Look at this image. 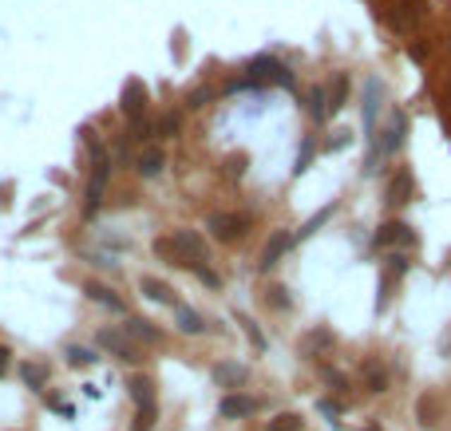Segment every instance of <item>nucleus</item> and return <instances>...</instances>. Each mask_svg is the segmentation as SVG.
Masks as SVG:
<instances>
[{
    "label": "nucleus",
    "instance_id": "nucleus-10",
    "mask_svg": "<svg viewBox=\"0 0 451 431\" xmlns=\"http://www.w3.org/2000/svg\"><path fill=\"white\" fill-rule=\"evenodd\" d=\"M329 348H332V332L329 329H313V332H305V341H301V352L313 356V360H317L321 352H329Z\"/></svg>",
    "mask_w": 451,
    "mask_h": 431
},
{
    "label": "nucleus",
    "instance_id": "nucleus-32",
    "mask_svg": "<svg viewBox=\"0 0 451 431\" xmlns=\"http://www.w3.org/2000/svg\"><path fill=\"white\" fill-rule=\"evenodd\" d=\"M309 162H313V142H305V147H301V154H297V166H293V174L309 171Z\"/></svg>",
    "mask_w": 451,
    "mask_h": 431
},
{
    "label": "nucleus",
    "instance_id": "nucleus-28",
    "mask_svg": "<svg viewBox=\"0 0 451 431\" xmlns=\"http://www.w3.org/2000/svg\"><path fill=\"white\" fill-rule=\"evenodd\" d=\"M155 420H159V408H139V415H135V431H150Z\"/></svg>",
    "mask_w": 451,
    "mask_h": 431
},
{
    "label": "nucleus",
    "instance_id": "nucleus-37",
    "mask_svg": "<svg viewBox=\"0 0 451 431\" xmlns=\"http://www.w3.org/2000/svg\"><path fill=\"white\" fill-rule=\"evenodd\" d=\"M8 364H12V352H8V348H0V376L8 372Z\"/></svg>",
    "mask_w": 451,
    "mask_h": 431
},
{
    "label": "nucleus",
    "instance_id": "nucleus-3",
    "mask_svg": "<svg viewBox=\"0 0 451 431\" xmlns=\"http://www.w3.org/2000/svg\"><path fill=\"white\" fill-rule=\"evenodd\" d=\"M100 344H103L107 352H115L119 360H127V364L143 360V356H139V344L131 341V336H127L123 329H100Z\"/></svg>",
    "mask_w": 451,
    "mask_h": 431
},
{
    "label": "nucleus",
    "instance_id": "nucleus-7",
    "mask_svg": "<svg viewBox=\"0 0 451 431\" xmlns=\"http://www.w3.org/2000/svg\"><path fill=\"white\" fill-rule=\"evenodd\" d=\"M289 245H293V238H289V233H273V241H265V250H261V261H258V265H261L265 273H270L273 265L281 261V253L289 250Z\"/></svg>",
    "mask_w": 451,
    "mask_h": 431
},
{
    "label": "nucleus",
    "instance_id": "nucleus-9",
    "mask_svg": "<svg viewBox=\"0 0 451 431\" xmlns=\"http://www.w3.org/2000/svg\"><path fill=\"white\" fill-rule=\"evenodd\" d=\"M404 130H408V115L404 111H392V119H388V135H384V142L376 147V151H396L404 142Z\"/></svg>",
    "mask_w": 451,
    "mask_h": 431
},
{
    "label": "nucleus",
    "instance_id": "nucleus-25",
    "mask_svg": "<svg viewBox=\"0 0 451 431\" xmlns=\"http://www.w3.org/2000/svg\"><path fill=\"white\" fill-rule=\"evenodd\" d=\"M24 380H28V388H44V384H48V368H44V364H24Z\"/></svg>",
    "mask_w": 451,
    "mask_h": 431
},
{
    "label": "nucleus",
    "instance_id": "nucleus-8",
    "mask_svg": "<svg viewBox=\"0 0 451 431\" xmlns=\"http://www.w3.org/2000/svg\"><path fill=\"white\" fill-rule=\"evenodd\" d=\"M210 230L218 241H234L241 233V218L238 214H210Z\"/></svg>",
    "mask_w": 451,
    "mask_h": 431
},
{
    "label": "nucleus",
    "instance_id": "nucleus-29",
    "mask_svg": "<svg viewBox=\"0 0 451 431\" xmlns=\"http://www.w3.org/2000/svg\"><path fill=\"white\" fill-rule=\"evenodd\" d=\"M309 111H313V119H325V91L321 87L309 91Z\"/></svg>",
    "mask_w": 451,
    "mask_h": 431
},
{
    "label": "nucleus",
    "instance_id": "nucleus-22",
    "mask_svg": "<svg viewBox=\"0 0 451 431\" xmlns=\"http://www.w3.org/2000/svg\"><path fill=\"white\" fill-rule=\"evenodd\" d=\"M301 423H305V420H301L297 411H281V415H273V420H270V431H301Z\"/></svg>",
    "mask_w": 451,
    "mask_h": 431
},
{
    "label": "nucleus",
    "instance_id": "nucleus-27",
    "mask_svg": "<svg viewBox=\"0 0 451 431\" xmlns=\"http://www.w3.org/2000/svg\"><path fill=\"white\" fill-rule=\"evenodd\" d=\"M68 364H76V368H88V364H95V356H91L88 348H80V344H71V348H68Z\"/></svg>",
    "mask_w": 451,
    "mask_h": 431
},
{
    "label": "nucleus",
    "instance_id": "nucleus-33",
    "mask_svg": "<svg viewBox=\"0 0 451 431\" xmlns=\"http://www.w3.org/2000/svg\"><path fill=\"white\" fill-rule=\"evenodd\" d=\"M194 273H198V281H206L210 289H218V285H222V277L214 269H206V265H194Z\"/></svg>",
    "mask_w": 451,
    "mask_h": 431
},
{
    "label": "nucleus",
    "instance_id": "nucleus-11",
    "mask_svg": "<svg viewBox=\"0 0 451 431\" xmlns=\"http://www.w3.org/2000/svg\"><path fill=\"white\" fill-rule=\"evenodd\" d=\"M214 380L222 388H238V384H246V368L238 360H222V364H214Z\"/></svg>",
    "mask_w": 451,
    "mask_h": 431
},
{
    "label": "nucleus",
    "instance_id": "nucleus-35",
    "mask_svg": "<svg viewBox=\"0 0 451 431\" xmlns=\"http://www.w3.org/2000/svg\"><path fill=\"white\" fill-rule=\"evenodd\" d=\"M349 142H352V135H349V130H337V139H332L329 147H332V151H344Z\"/></svg>",
    "mask_w": 451,
    "mask_h": 431
},
{
    "label": "nucleus",
    "instance_id": "nucleus-26",
    "mask_svg": "<svg viewBox=\"0 0 451 431\" xmlns=\"http://www.w3.org/2000/svg\"><path fill=\"white\" fill-rule=\"evenodd\" d=\"M364 376H368V391H388V372H384V368L368 364V368H364Z\"/></svg>",
    "mask_w": 451,
    "mask_h": 431
},
{
    "label": "nucleus",
    "instance_id": "nucleus-2",
    "mask_svg": "<svg viewBox=\"0 0 451 431\" xmlns=\"http://www.w3.org/2000/svg\"><path fill=\"white\" fill-rule=\"evenodd\" d=\"M250 83H277V87H293V71L285 68L281 60H273V56H258V60H250Z\"/></svg>",
    "mask_w": 451,
    "mask_h": 431
},
{
    "label": "nucleus",
    "instance_id": "nucleus-15",
    "mask_svg": "<svg viewBox=\"0 0 451 431\" xmlns=\"http://www.w3.org/2000/svg\"><path fill=\"white\" fill-rule=\"evenodd\" d=\"M123 332H127L131 341H147V344L162 341V332L155 329V324H150V321H139V317H131V321L123 324Z\"/></svg>",
    "mask_w": 451,
    "mask_h": 431
},
{
    "label": "nucleus",
    "instance_id": "nucleus-24",
    "mask_svg": "<svg viewBox=\"0 0 451 431\" xmlns=\"http://www.w3.org/2000/svg\"><path fill=\"white\" fill-rule=\"evenodd\" d=\"M265 305H273V309H289V289H285V285H270V289H265Z\"/></svg>",
    "mask_w": 451,
    "mask_h": 431
},
{
    "label": "nucleus",
    "instance_id": "nucleus-39",
    "mask_svg": "<svg viewBox=\"0 0 451 431\" xmlns=\"http://www.w3.org/2000/svg\"><path fill=\"white\" fill-rule=\"evenodd\" d=\"M368 431H376V427H368Z\"/></svg>",
    "mask_w": 451,
    "mask_h": 431
},
{
    "label": "nucleus",
    "instance_id": "nucleus-21",
    "mask_svg": "<svg viewBox=\"0 0 451 431\" xmlns=\"http://www.w3.org/2000/svg\"><path fill=\"white\" fill-rule=\"evenodd\" d=\"M344 99H349V75H337V83H332V91H329V103H325V111H341L344 107Z\"/></svg>",
    "mask_w": 451,
    "mask_h": 431
},
{
    "label": "nucleus",
    "instance_id": "nucleus-36",
    "mask_svg": "<svg viewBox=\"0 0 451 431\" xmlns=\"http://www.w3.org/2000/svg\"><path fill=\"white\" fill-rule=\"evenodd\" d=\"M246 162H250V154H234V159H230V174H241V171H246Z\"/></svg>",
    "mask_w": 451,
    "mask_h": 431
},
{
    "label": "nucleus",
    "instance_id": "nucleus-5",
    "mask_svg": "<svg viewBox=\"0 0 451 431\" xmlns=\"http://www.w3.org/2000/svg\"><path fill=\"white\" fill-rule=\"evenodd\" d=\"M107 154L95 151V171H91V186H88V214L100 210V202H103V186H107Z\"/></svg>",
    "mask_w": 451,
    "mask_h": 431
},
{
    "label": "nucleus",
    "instance_id": "nucleus-13",
    "mask_svg": "<svg viewBox=\"0 0 451 431\" xmlns=\"http://www.w3.org/2000/svg\"><path fill=\"white\" fill-rule=\"evenodd\" d=\"M162 166H167V154H162L159 147H147V151L139 154V162H135V171H139L143 178H155Z\"/></svg>",
    "mask_w": 451,
    "mask_h": 431
},
{
    "label": "nucleus",
    "instance_id": "nucleus-17",
    "mask_svg": "<svg viewBox=\"0 0 451 431\" xmlns=\"http://www.w3.org/2000/svg\"><path fill=\"white\" fill-rule=\"evenodd\" d=\"M174 321H179V329L186 332V336H198V332L206 329V321H202L194 309H186V305H174Z\"/></svg>",
    "mask_w": 451,
    "mask_h": 431
},
{
    "label": "nucleus",
    "instance_id": "nucleus-6",
    "mask_svg": "<svg viewBox=\"0 0 451 431\" xmlns=\"http://www.w3.org/2000/svg\"><path fill=\"white\" fill-rule=\"evenodd\" d=\"M411 241H416V233H411L404 221H384L380 233H376V245H380V250H396V245H404V250H408Z\"/></svg>",
    "mask_w": 451,
    "mask_h": 431
},
{
    "label": "nucleus",
    "instance_id": "nucleus-14",
    "mask_svg": "<svg viewBox=\"0 0 451 431\" xmlns=\"http://www.w3.org/2000/svg\"><path fill=\"white\" fill-rule=\"evenodd\" d=\"M411 194H416V186H411V174L400 171L396 178H392V186H388V202H392V206H404V202H411Z\"/></svg>",
    "mask_w": 451,
    "mask_h": 431
},
{
    "label": "nucleus",
    "instance_id": "nucleus-16",
    "mask_svg": "<svg viewBox=\"0 0 451 431\" xmlns=\"http://www.w3.org/2000/svg\"><path fill=\"white\" fill-rule=\"evenodd\" d=\"M131 396H135V403L139 408H155V380L150 376H131Z\"/></svg>",
    "mask_w": 451,
    "mask_h": 431
},
{
    "label": "nucleus",
    "instance_id": "nucleus-4",
    "mask_svg": "<svg viewBox=\"0 0 451 431\" xmlns=\"http://www.w3.org/2000/svg\"><path fill=\"white\" fill-rule=\"evenodd\" d=\"M119 107H123L127 119H139L143 111H147V87H143V80H127V83H123Z\"/></svg>",
    "mask_w": 451,
    "mask_h": 431
},
{
    "label": "nucleus",
    "instance_id": "nucleus-23",
    "mask_svg": "<svg viewBox=\"0 0 451 431\" xmlns=\"http://www.w3.org/2000/svg\"><path fill=\"white\" fill-rule=\"evenodd\" d=\"M238 324H241V332H246V336H250V344H253V348H265V336H261V329H258V324H253L250 321V317H246V312H238Z\"/></svg>",
    "mask_w": 451,
    "mask_h": 431
},
{
    "label": "nucleus",
    "instance_id": "nucleus-1",
    "mask_svg": "<svg viewBox=\"0 0 451 431\" xmlns=\"http://www.w3.org/2000/svg\"><path fill=\"white\" fill-rule=\"evenodd\" d=\"M155 253L167 257L171 265H186V269H194V265L202 261V253H206V241H202L194 230H174L171 238L155 241Z\"/></svg>",
    "mask_w": 451,
    "mask_h": 431
},
{
    "label": "nucleus",
    "instance_id": "nucleus-12",
    "mask_svg": "<svg viewBox=\"0 0 451 431\" xmlns=\"http://www.w3.org/2000/svg\"><path fill=\"white\" fill-rule=\"evenodd\" d=\"M139 289H143V297H150V301H159V305H179L174 301V293H171V285L159 281V277H143Z\"/></svg>",
    "mask_w": 451,
    "mask_h": 431
},
{
    "label": "nucleus",
    "instance_id": "nucleus-31",
    "mask_svg": "<svg viewBox=\"0 0 451 431\" xmlns=\"http://www.w3.org/2000/svg\"><path fill=\"white\" fill-rule=\"evenodd\" d=\"M325 218H332V210H321V214H313V218H309V221H305V226H301V230H297V238H309V233L317 230V226H321Z\"/></svg>",
    "mask_w": 451,
    "mask_h": 431
},
{
    "label": "nucleus",
    "instance_id": "nucleus-38",
    "mask_svg": "<svg viewBox=\"0 0 451 431\" xmlns=\"http://www.w3.org/2000/svg\"><path fill=\"white\" fill-rule=\"evenodd\" d=\"M392 269H396V277H400V273L408 269V257H392Z\"/></svg>",
    "mask_w": 451,
    "mask_h": 431
},
{
    "label": "nucleus",
    "instance_id": "nucleus-20",
    "mask_svg": "<svg viewBox=\"0 0 451 431\" xmlns=\"http://www.w3.org/2000/svg\"><path fill=\"white\" fill-rule=\"evenodd\" d=\"M83 293H88L91 301H100V305H107V309H115V312L123 309V301H119V297H115V293L107 289V285H100V281H88V285H83Z\"/></svg>",
    "mask_w": 451,
    "mask_h": 431
},
{
    "label": "nucleus",
    "instance_id": "nucleus-19",
    "mask_svg": "<svg viewBox=\"0 0 451 431\" xmlns=\"http://www.w3.org/2000/svg\"><path fill=\"white\" fill-rule=\"evenodd\" d=\"M380 80H368V99H364V127H368V139H376L372 119H376V107H380Z\"/></svg>",
    "mask_w": 451,
    "mask_h": 431
},
{
    "label": "nucleus",
    "instance_id": "nucleus-30",
    "mask_svg": "<svg viewBox=\"0 0 451 431\" xmlns=\"http://www.w3.org/2000/svg\"><path fill=\"white\" fill-rule=\"evenodd\" d=\"M435 411H440V403H435V400H420V423H423V427L435 423Z\"/></svg>",
    "mask_w": 451,
    "mask_h": 431
},
{
    "label": "nucleus",
    "instance_id": "nucleus-34",
    "mask_svg": "<svg viewBox=\"0 0 451 431\" xmlns=\"http://www.w3.org/2000/svg\"><path fill=\"white\" fill-rule=\"evenodd\" d=\"M174 130H179V119H174V115H162V119H159V135H174Z\"/></svg>",
    "mask_w": 451,
    "mask_h": 431
},
{
    "label": "nucleus",
    "instance_id": "nucleus-18",
    "mask_svg": "<svg viewBox=\"0 0 451 431\" xmlns=\"http://www.w3.org/2000/svg\"><path fill=\"white\" fill-rule=\"evenodd\" d=\"M250 411H258V403L246 400V396H226V400H222V415H226V420H241V415H250Z\"/></svg>",
    "mask_w": 451,
    "mask_h": 431
}]
</instances>
